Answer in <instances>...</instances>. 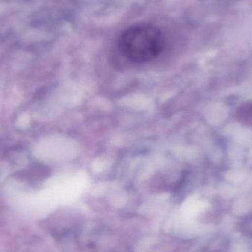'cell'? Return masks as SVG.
<instances>
[{
	"label": "cell",
	"mask_w": 252,
	"mask_h": 252,
	"mask_svg": "<svg viewBox=\"0 0 252 252\" xmlns=\"http://www.w3.org/2000/svg\"><path fill=\"white\" fill-rule=\"evenodd\" d=\"M161 31L153 25H135L127 28L120 37L118 46L122 54L135 63L153 60L164 47Z\"/></svg>",
	"instance_id": "6da1fadb"
},
{
	"label": "cell",
	"mask_w": 252,
	"mask_h": 252,
	"mask_svg": "<svg viewBox=\"0 0 252 252\" xmlns=\"http://www.w3.org/2000/svg\"><path fill=\"white\" fill-rule=\"evenodd\" d=\"M240 118L244 121H252V104L245 105L238 111Z\"/></svg>",
	"instance_id": "7a4b0ae2"
}]
</instances>
